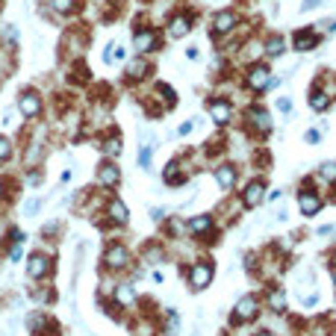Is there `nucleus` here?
Returning a JSON list of instances; mask_svg holds the SVG:
<instances>
[{
    "label": "nucleus",
    "instance_id": "nucleus-1",
    "mask_svg": "<svg viewBox=\"0 0 336 336\" xmlns=\"http://www.w3.org/2000/svg\"><path fill=\"white\" fill-rule=\"evenodd\" d=\"M260 310H263V298H260L257 292H251V295H242V298L236 301L233 312H230V324H233V327H239V324L257 322Z\"/></svg>",
    "mask_w": 336,
    "mask_h": 336
},
{
    "label": "nucleus",
    "instance_id": "nucleus-2",
    "mask_svg": "<svg viewBox=\"0 0 336 336\" xmlns=\"http://www.w3.org/2000/svg\"><path fill=\"white\" fill-rule=\"evenodd\" d=\"M242 83H245V89H248V92H254V95H263V92H268V86H271V68H268L265 62H248Z\"/></svg>",
    "mask_w": 336,
    "mask_h": 336
},
{
    "label": "nucleus",
    "instance_id": "nucleus-3",
    "mask_svg": "<svg viewBox=\"0 0 336 336\" xmlns=\"http://www.w3.org/2000/svg\"><path fill=\"white\" fill-rule=\"evenodd\" d=\"M213 280H216V265H213V260H195V263L186 268V283H189L192 292L206 289Z\"/></svg>",
    "mask_w": 336,
    "mask_h": 336
},
{
    "label": "nucleus",
    "instance_id": "nucleus-4",
    "mask_svg": "<svg viewBox=\"0 0 336 336\" xmlns=\"http://www.w3.org/2000/svg\"><path fill=\"white\" fill-rule=\"evenodd\" d=\"M24 324H27V333L30 336H56V330H59V324L53 322L45 310H30Z\"/></svg>",
    "mask_w": 336,
    "mask_h": 336
},
{
    "label": "nucleus",
    "instance_id": "nucleus-5",
    "mask_svg": "<svg viewBox=\"0 0 336 336\" xmlns=\"http://www.w3.org/2000/svg\"><path fill=\"white\" fill-rule=\"evenodd\" d=\"M130 260H133V254H130V248L124 245V242H109L107 248H103V265H107L109 271H124L127 265H130Z\"/></svg>",
    "mask_w": 336,
    "mask_h": 336
},
{
    "label": "nucleus",
    "instance_id": "nucleus-6",
    "mask_svg": "<svg viewBox=\"0 0 336 336\" xmlns=\"http://www.w3.org/2000/svg\"><path fill=\"white\" fill-rule=\"evenodd\" d=\"M186 233L192 239H213L216 236V216L213 213H198L186 221Z\"/></svg>",
    "mask_w": 336,
    "mask_h": 336
},
{
    "label": "nucleus",
    "instance_id": "nucleus-7",
    "mask_svg": "<svg viewBox=\"0 0 336 336\" xmlns=\"http://www.w3.org/2000/svg\"><path fill=\"white\" fill-rule=\"evenodd\" d=\"M133 48L139 56H148V53H154L159 48V33H156L154 27H136L133 30Z\"/></svg>",
    "mask_w": 336,
    "mask_h": 336
},
{
    "label": "nucleus",
    "instance_id": "nucleus-8",
    "mask_svg": "<svg viewBox=\"0 0 336 336\" xmlns=\"http://www.w3.org/2000/svg\"><path fill=\"white\" fill-rule=\"evenodd\" d=\"M206 112H209V118L216 127H227L230 121H233V107H230V100H224L221 95H213L206 100Z\"/></svg>",
    "mask_w": 336,
    "mask_h": 336
},
{
    "label": "nucleus",
    "instance_id": "nucleus-9",
    "mask_svg": "<svg viewBox=\"0 0 336 336\" xmlns=\"http://www.w3.org/2000/svg\"><path fill=\"white\" fill-rule=\"evenodd\" d=\"M245 124L251 130H257L260 136H265V133H271V112L265 107H260V103H251L245 109Z\"/></svg>",
    "mask_w": 336,
    "mask_h": 336
},
{
    "label": "nucleus",
    "instance_id": "nucleus-10",
    "mask_svg": "<svg viewBox=\"0 0 336 336\" xmlns=\"http://www.w3.org/2000/svg\"><path fill=\"white\" fill-rule=\"evenodd\" d=\"M50 271H53V263L45 251H33L27 257V277L30 280H45Z\"/></svg>",
    "mask_w": 336,
    "mask_h": 336
},
{
    "label": "nucleus",
    "instance_id": "nucleus-11",
    "mask_svg": "<svg viewBox=\"0 0 336 336\" xmlns=\"http://www.w3.org/2000/svg\"><path fill=\"white\" fill-rule=\"evenodd\" d=\"M263 201H265V180L263 177L248 180V186H245L242 195H239V204L245 206V209H254V206H260Z\"/></svg>",
    "mask_w": 336,
    "mask_h": 336
},
{
    "label": "nucleus",
    "instance_id": "nucleus-12",
    "mask_svg": "<svg viewBox=\"0 0 336 336\" xmlns=\"http://www.w3.org/2000/svg\"><path fill=\"white\" fill-rule=\"evenodd\" d=\"M213 177H216L218 189L227 195V192H233V189H236V183H239V168L233 165V162H218L216 171H213Z\"/></svg>",
    "mask_w": 336,
    "mask_h": 336
},
{
    "label": "nucleus",
    "instance_id": "nucleus-13",
    "mask_svg": "<svg viewBox=\"0 0 336 336\" xmlns=\"http://www.w3.org/2000/svg\"><path fill=\"white\" fill-rule=\"evenodd\" d=\"M103 213H107V221H109V224H118V227L130 224V209H127V204L121 201L118 195H109V201H107V206H103Z\"/></svg>",
    "mask_w": 336,
    "mask_h": 336
},
{
    "label": "nucleus",
    "instance_id": "nucleus-14",
    "mask_svg": "<svg viewBox=\"0 0 336 336\" xmlns=\"http://www.w3.org/2000/svg\"><path fill=\"white\" fill-rule=\"evenodd\" d=\"M265 307H268V312H275V316H286L289 298H286V289L280 286V283H271V286L265 289Z\"/></svg>",
    "mask_w": 336,
    "mask_h": 336
},
{
    "label": "nucleus",
    "instance_id": "nucleus-15",
    "mask_svg": "<svg viewBox=\"0 0 336 336\" xmlns=\"http://www.w3.org/2000/svg\"><path fill=\"white\" fill-rule=\"evenodd\" d=\"M18 112H21L27 121L38 118V115H41V95L33 92V89H24V92L18 95Z\"/></svg>",
    "mask_w": 336,
    "mask_h": 336
},
{
    "label": "nucleus",
    "instance_id": "nucleus-16",
    "mask_svg": "<svg viewBox=\"0 0 336 336\" xmlns=\"http://www.w3.org/2000/svg\"><path fill=\"white\" fill-rule=\"evenodd\" d=\"M97 186H103V189H118L121 186V171L115 165V159H103L100 165H97Z\"/></svg>",
    "mask_w": 336,
    "mask_h": 336
},
{
    "label": "nucleus",
    "instance_id": "nucleus-17",
    "mask_svg": "<svg viewBox=\"0 0 336 336\" xmlns=\"http://www.w3.org/2000/svg\"><path fill=\"white\" fill-rule=\"evenodd\" d=\"M324 206V201H322V195L319 192H312V189H298V209H301V216H307V218H312V216H319V209Z\"/></svg>",
    "mask_w": 336,
    "mask_h": 336
},
{
    "label": "nucleus",
    "instance_id": "nucleus-18",
    "mask_svg": "<svg viewBox=\"0 0 336 336\" xmlns=\"http://www.w3.org/2000/svg\"><path fill=\"white\" fill-rule=\"evenodd\" d=\"M151 71H154V68H151L148 56H133V59L124 65V80H127V83H142V80H148Z\"/></svg>",
    "mask_w": 336,
    "mask_h": 336
},
{
    "label": "nucleus",
    "instance_id": "nucleus-19",
    "mask_svg": "<svg viewBox=\"0 0 336 336\" xmlns=\"http://www.w3.org/2000/svg\"><path fill=\"white\" fill-rule=\"evenodd\" d=\"M112 304L118 307V310H130L133 304H136V283H127V280H121V283H115V289H112Z\"/></svg>",
    "mask_w": 336,
    "mask_h": 336
},
{
    "label": "nucleus",
    "instance_id": "nucleus-20",
    "mask_svg": "<svg viewBox=\"0 0 336 336\" xmlns=\"http://www.w3.org/2000/svg\"><path fill=\"white\" fill-rule=\"evenodd\" d=\"M236 27H239V15L233 12V9H221V12L213 18V33H216V36H230Z\"/></svg>",
    "mask_w": 336,
    "mask_h": 336
},
{
    "label": "nucleus",
    "instance_id": "nucleus-21",
    "mask_svg": "<svg viewBox=\"0 0 336 336\" xmlns=\"http://www.w3.org/2000/svg\"><path fill=\"white\" fill-rule=\"evenodd\" d=\"M189 30H192V15L177 12V15H171V18H168L165 33L171 38H186V36H189Z\"/></svg>",
    "mask_w": 336,
    "mask_h": 336
},
{
    "label": "nucleus",
    "instance_id": "nucleus-22",
    "mask_svg": "<svg viewBox=\"0 0 336 336\" xmlns=\"http://www.w3.org/2000/svg\"><path fill=\"white\" fill-rule=\"evenodd\" d=\"M316 45H319V33L316 30H298L295 36H292V48L298 50V53H310V50H316Z\"/></svg>",
    "mask_w": 336,
    "mask_h": 336
},
{
    "label": "nucleus",
    "instance_id": "nucleus-23",
    "mask_svg": "<svg viewBox=\"0 0 336 336\" xmlns=\"http://www.w3.org/2000/svg\"><path fill=\"white\" fill-rule=\"evenodd\" d=\"M162 180H165V186H183L186 183V171H183V162L180 159H171L165 165V171H162Z\"/></svg>",
    "mask_w": 336,
    "mask_h": 336
},
{
    "label": "nucleus",
    "instance_id": "nucleus-24",
    "mask_svg": "<svg viewBox=\"0 0 336 336\" xmlns=\"http://www.w3.org/2000/svg\"><path fill=\"white\" fill-rule=\"evenodd\" d=\"M263 53L268 56V59H280V56L286 53V41H283V36H277L275 33V36L263 45Z\"/></svg>",
    "mask_w": 336,
    "mask_h": 336
},
{
    "label": "nucleus",
    "instance_id": "nucleus-25",
    "mask_svg": "<svg viewBox=\"0 0 336 336\" xmlns=\"http://www.w3.org/2000/svg\"><path fill=\"white\" fill-rule=\"evenodd\" d=\"M144 263L148 265L165 263V248H162L159 242H148V245H144Z\"/></svg>",
    "mask_w": 336,
    "mask_h": 336
},
{
    "label": "nucleus",
    "instance_id": "nucleus-26",
    "mask_svg": "<svg viewBox=\"0 0 336 336\" xmlns=\"http://www.w3.org/2000/svg\"><path fill=\"white\" fill-rule=\"evenodd\" d=\"M327 107H330V97L324 95L322 89H312L310 92V109L312 112H324Z\"/></svg>",
    "mask_w": 336,
    "mask_h": 336
},
{
    "label": "nucleus",
    "instance_id": "nucleus-27",
    "mask_svg": "<svg viewBox=\"0 0 336 336\" xmlns=\"http://www.w3.org/2000/svg\"><path fill=\"white\" fill-rule=\"evenodd\" d=\"M165 336H174L180 333V312L174 310V307H165Z\"/></svg>",
    "mask_w": 336,
    "mask_h": 336
},
{
    "label": "nucleus",
    "instance_id": "nucleus-28",
    "mask_svg": "<svg viewBox=\"0 0 336 336\" xmlns=\"http://www.w3.org/2000/svg\"><path fill=\"white\" fill-rule=\"evenodd\" d=\"M154 92L162 97V100H165V107H174V103H177V92H174L168 83H162V80H159V83H154Z\"/></svg>",
    "mask_w": 336,
    "mask_h": 336
},
{
    "label": "nucleus",
    "instance_id": "nucleus-29",
    "mask_svg": "<svg viewBox=\"0 0 336 336\" xmlns=\"http://www.w3.org/2000/svg\"><path fill=\"white\" fill-rule=\"evenodd\" d=\"M121 151H124V148H121V136H118V133H112L107 142H103V154H107L109 159H118Z\"/></svg>",
    "mask_w": 336,
    "mask_h": 336
},
{
    "label": "nucleus",
    "instance_id": "nucleus-30",
    "mask_svg": "<svg viewBox=\"0 0 336 336\" xmlns=\"http://www.w3.org/2000/svg\"><path fill=\"white\" fill-rule=\"evenodd\" d=\"M45 201H48V198H27V204H24V216H27V218H36L38 213H41Z\"/></svg>",
    "mask_w": 336,
    "mask_h": 336
},
{
    "label": "nucleus",
    "instance_id": "nucleus-31",
    "mask_svg": "<svg viewBox=\"0 0 336 336\" xmlns=\"http://www.w3.org/2000/svg\"><path fill=\"white\" fill-rule=\"evenodd\" d=\"M12 154H15V142L9 139V136H3V133H0V162L12 159Z\"/></svg>",
    "mask_w": 336,
    "mask_h": 336
},
{
    "label": "nucleus",
    "instance_id": "nucleus-32",
    "mask_svg": "<svg viewBox=\"0 0 336 336\" xmlns=\"http://www.w3.org/2000/svg\"><path fill=\"white\" fill-rule=\"evenodd\" d=\"M50 6L56 15H71L77 9V0H50Z\"/></svg>",
    "mask_w": 336,
    "mask_h": 336
},
{
    "label": "nucleus",
    "instance_id": "nucleus-33",
    "mask_svg": "<svg viewBox=\"0 0 336 336\" xmlns=\"http://www.w3.org/2000/svg\"><path fill=\"white\" fill-rule=\"evenodd\" d=\"M154 151L156 148H148V144H139V165L148 171L151 168V156H154Z\"/></svg>",
    "mask_w": 336,
    "mask_h": 336
},
{
    "label": "nucleus",
    "instance_id": "nucleus-34",
    "mask_svg": "<svg viewBox=\"0 0 336 336\" xmlns=\"http://www.w3.org/2000/svg\"><path fill=\"white\" fill-rule=\"evenodd\" d=\"M198 124H201V118H198V115H195V118H189V121H183L180 127L174 130V136H180V139H183V136H189V133H192Z\"/></svg>",
    "mask_w": 336,
    "mask_h": 336
},
{
    "label": "nucleus",
    "instance_id": "nucleus-35",
    "mask_svg": "<svg viewBox=\"0 0 336 336\" xmlns=\"http://www.w3.org/2000/svg\"><path fill=\"white\" fill-rule=\"evenodd\" d=\"M319 177H322V180H336V162H324V165H319Z\"/></svg>",
    "mask_w": 336,
    "mask_h": 336
},
{
    "label": "nucleus",
    "instance_id": "nucleus-36",
    "mask_svg": "<svg viewBox=\"0 0 336 336\" xmlns=\"http://www.w3.org/2000/svg\"><path fill=\"white\" fill-rule=\"evenodd\" d=\"M148 216H151V221L159 224V221H165V218H168V209H165V206H151V209H148Z\"/></svg>",
    "mask_w": 336,
    "mask_h": 336
},
{
    "label": "nucleus",
    "instance_id": "nucleus-37",
    "mask_svg": "<svg viewBox=\"0 0 336 336\" xmlns=\"http://www.w3.org/2000/svg\"><path fill=\"white\" fill-rule=\"evenodd\" d=\"M0 127H18V121H15V112L12 107L3 109V118H0Z\"/></svg>",
    "mask_w": 336,
    "mask_h": 336
},
{
    "label": "nucleus",
    "instance_id": "nucleus-38",
    "mask_svg": "<svg viewBox=\"0 0 336 336\" xmlns=\"http://www.w3.org/2000/svg\"><path fill=\"white\" fill-rule=\"evenodd\" d=\"M275 107H277V112H283V115H289V112H292V97H277L275 100Z\"/></svg>",
    "mask_w": 336,
    "mask_h": 336
},
{
    "label": "nucleus",
    "instance_id": "nucleus-39",
    "mask_svg": "<svg viewBox=\"0 0 336 336\" xmlns=\"http://www.w3.org/2000/svg\"><path fill=\"white\" fill-rule=\"evenodd\" d=\"M304 142H307V144H322V130H319V127L307 130V133H304Z\"/></svg>",
    "mask_w": 336,
    "mask_h": 336
},
{
    "label": "nucleus",
    "instance_id": "nucleus-40",
    "mask_svg": "<svg viewBox=\"0 0 336 336\" xmlns=\"http://www.w3.org/2000/svg\"><path fill=\"white\" fill-rule=\"evenodd\" d=\"M18 36H21V33H18L15 24H3V38H6V41H18Z\"/></svg>",
    "mask_w": 336,
    "mask_h": 336
},
{
    "label": "nucleus",
    "instance_id": "nucleus-41",
    "mask_svg": "<svg viewBox=\"0 0 336 336\" xmlns=\"http://www.w3.org/2000/svg\"><path fill=\"white\" fill-rule=\"evenodd\" d=\"M112 62H127V48H124V45H115V48H112Z\"/></svg>",
    "mask_w": 336,
    "mask_h": 336
},
{
    "label": "nucleus",
    "instance_id": "nucleus-42",
    "mask_svg": "<svg viewBox=\"0 0 336 336\" xmlns=\"http://www.w3.org/2000/svg\"><path fill=\"white\" fill-rule=\"evenodd\" d=\"M41 180H45V171H27V183L30 186H38Z\"/></svg>",
    "mask_w": 336,
    "mask_h": 336
},
{
    "label": "nucleus",
    "instance_id": "nucleus-43",
    "mask_svg": "<svg viewBox=\"0 0 336 336\" xmlns=\"http://www.w3.org/2000/svg\"><path fill=\"white\" fill-rule=\"evenodd\" d=\"M186 59L198 62V59H201V48H198V45H189V48H186Z\"/></svg>",
    "mask_w": 336,
    "mask_h": 336
},
{
    "label": "nucleus",
    "instance_id": "nucleus-44",
    "mask_svg": "<svg viewBox=\"0 0 336 336\" xmlns=\"http://www.w3.org/2000/svg\"><path fill=\"white\" fill-rule=\"evenodd\" d=\"M322 6V0H304L301 3V12H312V9H319Z\"/></svg>",
    "mask_w": 336,
    "mask_h": 336
},
{
    "label": "nucleus",
    "instance_id": "nucleus-45",
    "mask_svg": "<svg viewBox=\"0 0 336 336\" xmlns=\"http://www.w3.org/2000/svg\"><path fill=\"white\" fill-rule=\"evenodd\" d=\"M275 221H280V224H283V221H289V209H286V206H280V209L275 213Z\"/></svg>",
    "mask_w": 336,
    "mask_h": 336
},
{
    "label": "nucleus",
    "instance_id": "nucleus-46",
    "mask_svg": "<svg viewBox=\"0 0 336 336\" xmlns=\"http://www.w3.org/2000/svg\"><path fill=\"white\" fill-rule=\"evenodd\" d=\"M280 189H271V192H265V201H268V204H275V201H280Z\"/></svg>",
    "mask_w": 336,
    "mask_h": 336
},
{
    "label": "nucleus",
    "instance_id": "nucleus-47",
    "mask_svg": "<svg viewBox=\"0 0 336 336\" xmlns=\"http://www.w3.org/2000/svg\"><path fill=\"white\" fill-rule=\"evenodd\" d=\"M151 280H154V283H165V275H162L159 268H154V271H151Z\"/></svg>",
    "mask_w": 336,
    "mask_h": 336
},
{
    "label": "nucleus",
    "instance_id": "nucleus-48",
    "mask_svg": "<svg viewBox=\"0 0 336 336\" xmlns=\"http://www.w3.org/2000/svg\"><path fill=\"white\" fill-rule=\"evenodd\" d=\"M254 336H277V333H275V330H257Z\"/></svg>",
    "mask_w": 336,
    "mask_h": 336
},
{
    "label": "nucleus",
    "instance_id": "nucleus-49",
    "mask_svg": "<svg viewBox=\"0 0 336 336\" xmlns=\"http://www.w3.org/2000/svg\"><path fill=\"white\" fill-rule=\"evenodd\" d=\"M6 195V183H3V177H0V198Z\"/></svg>",
    "mask_w": 336,
    "mask_h": 336
}]
</instances>
